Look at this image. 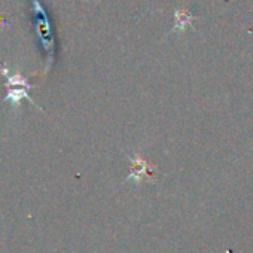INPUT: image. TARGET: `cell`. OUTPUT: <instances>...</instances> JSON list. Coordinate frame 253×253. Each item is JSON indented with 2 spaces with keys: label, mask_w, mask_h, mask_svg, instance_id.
I'll return each mask as SVG.
<instances>
[{
  "label": "cell",
  "mask_w": 253,
  "mask_h": 253,
  "mask_svg": "<svg viewBox=\"0 0 253 253\" xmlns=\"http://www.w3.org/2000/svg\"><path fill=\"white\" fill-rule=\"evenodd\" d=\"M128 158H130V161L133 163V169H131L130 176L126 177V180L134 179V182H137V183H139L145 176H148V174H149L151 169H154V167H152V166H149V164H148V161L142 160L139 155L128 157Z\"/></svg>",
  "instance_id": "7a4b0ae2"
},
{
  "label": "cell",
  "mask_w": 253,
  "mask_h": 253,
  "mask_svg": "<svg viewBox=\"0 0 253 253\" xmlns=\"http://www.w3.org/2000/svg\"><path fill=\"white\" fill-rule=\"evenodd\" d=\"M0 72H2L3 76L6 78V86H8V94L3 98V103H11L12 109H20L21 101L24 98H27L32 104H35L38 109H41L38 106V103H35L32 100V97L29 95V91L33 88V85H30L29 81L23 75H20L17 72H11L6 66H2V64H0Z\"/></svg>",
  "instance_id": "6da1fadb"
},
{
  "label": "cell",
  "mask_w": 253,
  "mask_h": 253,
  "mask_svg": "<svg viewBox=\"0 0 253 253\" xmlns=\"http://www.w3.org/2000/svg\"><path fill=\"white\" fill-rule=\"evenodd\" d=\"M176 20H177V26L176 29H185V24L189 23V17L186 15L185 11H176Z\"/></svg>",
  "instance_id": "3957f363"
}]
</instances>
